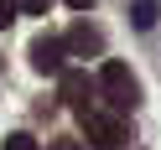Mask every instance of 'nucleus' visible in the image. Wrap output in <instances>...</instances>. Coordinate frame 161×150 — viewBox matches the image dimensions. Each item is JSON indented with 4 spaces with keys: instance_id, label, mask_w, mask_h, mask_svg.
<instances>
[{
    "instance_id": "1",
    "label": "nucleus",
    "mask_w": 161,
    "mask_h": 150,
    "mask_svg": "<svg viewBox=\"0 0 161 150\" xmlns=\"http://www.w3.org/2000/svg\"><path fill=\"white\" fill-rule=\"evenodd\" d=\"M94 93L104 98L109 109H114V119H125L130 109L140 104V83L130 78V67H125V62H114V57L99 67V83H94Z\"/></svg>"
},
{
    "instance_id": "2",
    "label": "nucleus",
    "mask_w": 161,
    "mask_h": 150,
    "mask_svg": "<svg viewBox=\"0 0 161 150\" xmlns=\"http://www.w3.org/2000/svg\"><path fill=\"white\" fill-rule=\"evenodd\" d=\"M78 119H83V135L94 140V150H125L130 145V124L114 114H99V109H78Z\"/></svg>"
},
{
    "instance_id": "3",
    "label": "nucleus",
    "mask_w": 161,
    "mask_h": 150,
    "mask_svg": "<svg viewBox=\"0 0 161 150\" xmlns=\"http://www.w3.org/2000/svg\"><path fill=\"white\" fill-rule=\"evenodd\" d=\"M26 57H31V67H36V73H52V78L68 67V62H63V57H68V47L57 42V36H47V31H42V36H31Z\"/></svg>"
},
{
    "instance_id": "4",
    "label": "nucleus",
    "mask_w": 161,
    "mask_h": 150,
    "mask_svg": "<svg viewBox=\"0 0 161 150\" xmlns=\"http://www.w3.org/2000/svg\"><path fill=\"white\" fill-rule=\"evenodd\" d=\"M68 52H78V57H104V31L99 26H88V21H78L73 31H68Z\"/></svg>"
},
{
    "instance_id": "5",
    "label": "nucleus",
    "mask_w": 161,
    "mask_h": 150,
    "mask_svg": "<svg viewBox=\"0 0 161 150\" xmlns=\"http://www.w3.org/2000/svg\"><path fill=\"white\" fill-rule=\"evenodd\" d=\"M57 78H63V98H68V104L94 109V104H88V98H94V83H88V73H78V67H63Z\"/></svg>"
},
{
    "instance_id": "6",
    "label": "nucleus",
    "mask_w": 161,
    "mask_h": 150,
    "mask_svg": "<svg viewBox=\"0 0 161 150\" xmlns=\"http://www.w3.org/2000/svg\"><path fill=\"white\" fill-rule=\"evenodd\" d=\"M130 21H135L140 31H151V26L161 21V5H156V0H135V5H130Z\"/></svg>"
},
{
    "instance_id": "7",
    "label": "nucleus",
    "mask_w": 161,
    "mask_h": 150,
    "mask_svg": "<svg viewBox=\"0 0 161 150\" xmlns=\"http://www.w3.org/2000/svg\"><path fill=\"white\" fill-rule=\"evenodd\" d=\"M5 150H36V140L26 129H16V135H5Z\"/></svg>"
},
{
    "instance_id": "8",
    "label": "nucleus",
    "mask_w": 161,
    "mask_h": 150,
    "mask_svg": "<svg viewBox=\"0 0 161 150\" xmlns=\"http://www.w3.org/2000/svg\"><path fill=\"white\" fill-rule=\"evenodd\" d=\"M16 11H26V16H47V11H52V0H16Z\"/></svg>"
},
{
    "instance_id": "9",
    "label": "nucleus",
    "mask_w": 161,
    "mask_h": 150,
    "mask_svg": "<svg viewBox=\"0 0 161 150\" xmlns=\"http://www.w3.org/2000/svg\"><path fill=\"white\" fill-rule=\"evenodd\" d=\"M16 16H21V11H16V0H0V31H5V26L16 21Z\"/></svg>"
},
{
    "instance_id": "10",
    "label": "nucleus",
    "mask_w": 161,
    "mask_h": 150,
    "mask_svg": "<svg viewBox=\"0 0 161 150\" xmlns=\"http://www.w3.org/2000/svg\"><path fill=\"white\" fill-rule=\"evenodd\" d=\"M47 150H83V145H78L73 135H63V140H52V145H47Z\"/></svg>"
},
{
    "instance_id": "11",
    "label": "nucleus",
    "mask_w": 161,
    "mask_h": 150,
    "mask_svg": "<svg viewBox=\"0 0 161 150\" xmlns=\"http://www.w3.org/2000/svg\"><path fill=\"white\" fill-rule=\"evenodd\" d=\"M68 5H73V11H88V5H94V0H68Z\"/></svg>"
}]
</instances>
